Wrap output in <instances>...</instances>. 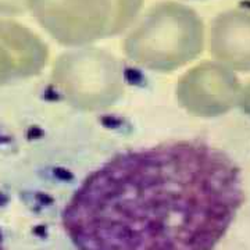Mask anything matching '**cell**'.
<instances>
[{
    "label": "cell",
    "mask_w": 250,
    "mask_h": 250,
    "mask_svg": "<svg viewBox=\"0 0 250 250\" xmlns=\"http://www.w3.org/2000/svg\"><path fill=\"white\" fill-rule=\"evenodd\" d=\"M242 202L227 153L177 141L100 166L74 192L62 225L78 250H214Z\"/></svg>",
    "instance_id": "1"
},
{
    "label": "cell",
    "mask_w": 250,
    "mask_h": 250,
    "mask_svg": "<svg viewBox=\"0 0 250 250\" xmlns=\"http://www.w3.org/2000/svg\"><path fill=\"white\" fill-rule=\"evenodd\" d=\"M42 27L64 43H83L125 27L139 7L123 0H28Z\"/></svg>",
    "instance_id": "2"
},
{
    "label": "cell",
    "mask_w": 250,
    "mask_h": 250,
    "mask_svg": "<svg viewBox=\"0 0 250 250\" xmlns=\"http://www.w3.org/2000/svg\"><path fill=\"white\" fill-rule=\"evenodd\" d=\"M199 35V22L189 10L163 4L154 7L129 35L125 49L143 65L166 67L193 53Z\"/></svg>",
    "instance_id": "3"
},
{
    "label": "cell",
    "mask_w": 250,
    "mask_h": 250,
    "mask_svg": "<svg viewBox=\"0 0 250 250\" xmlns=\"http://www.w3.org/2000/svg\"><path fill=\"white\" fill-rule=\"evenodd\" d=\"M46 62L43 43L27 28L0 21V86L32 75Z\"/></svg>",
    "instance_id": "4"
},
{
    "label": "cell",
    "mask_w": 250,
    "mask_h": 250,
    "mask_svg": "<svg viewBox=\"0 0 250 250\" xmlns=\"http://www.w3.org/2000/svg\"><path fill=\"white\" fill-rule=\"evenodd\" d=\"M28 7V0H0V16H16Z\"/></svg>",
    "instance_id": "5"
}]
</instances>
